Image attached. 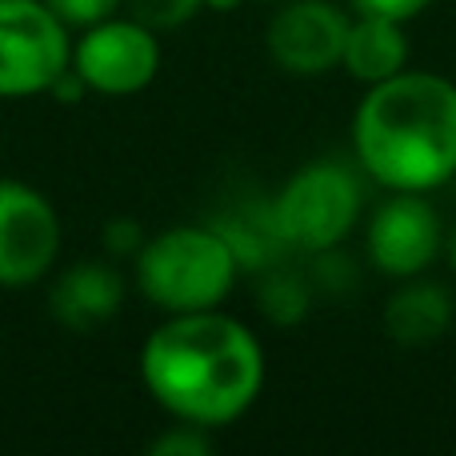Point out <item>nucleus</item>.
Returning <instances> with one entry per match:
<instances>
[{
    "label": "nucleus",
    "instance_id": "1",
    "mask_svg": "<svg viewBox=\"0 0 456 456\" xmlns=\"http://www.w3.org/2000/svg\"><path fill=\"white\" fill-rule=\"evenodd\" d=\"M141 380L173 420L213 433L256 404L265 388V348L248 324L221 308L176 313L144 340Z\"/></svg>",
    "mask_w": 456,
    "mask_h": 456
},
{
    "label": "nucleus",
    "instance_id": "2",
    "mask_svg": "<svg viewBox=\"0 0 456 456\" xmlns=\"http://www.w3.org/2000/svg\"><path fill=\"white\" fill-rule=\"evenodd\" d=\"M353 152L388 192H436L456 176V85L441 72H396L364 93Z\"/></svg>",
    "mask_w": 456,
    "mask_h": 456
},
{
    "label": "nucleus",
    "instance_id": "3",
    "mask_svg": "<svg viewBox=\"0 0 456 456\" xmlns=\"http://www.w3.org/2000/svg\"><path fill=\"white\" fill-rule=\"evenodd\" d=\"M236 276L240 256L221 228L176 224L136 248V289L168 316L221 308Z\"/></svg>",
    "mask_w": 456,
    "mask_h": 456
},
{
    "label": "nucleus",
    "instance_id": "4",
    "mask_svg": "<svg viewBox=\"0 0 456 456\" xmlns=\"http://www.w3.org/2000/svg\"><path fill=\"white\" fill-rule=\"evenodd\" d=\"M364 213V189L340 160H313L297 168L268 205L276 240L300 252H337Z\"/></svg>",
    "mask_w": 456,
    "mask_h": 456
},
{
    "label": "nucleus",
    "instance_id": "5",
    "mask_svg": "<svg viewBox=\"0 0 456 456\" xmlns=\"http://www.w3.org/2000/svg\"><path fill=\"white\" fill-rule=\"evenodd\" d=\"M72 64L69 24L45 0H0V96H48Z\"/></svg>",
    "mask_w": 456,
    "mask_h": 456
},
{
    "label": "nucleus",
    "instance_id": "6",
    "mask_svg": "<svg viewBox=\"0 0 456 456\" xmlns=\"http://www.w3.org/2000/svg\"><path fill=\"white\" fill-rule=\"evenodd\" d=\"M72 69L96 96H136L160 72V37L136 16H109L72 40Z\"/></svg>",
    "mask_w": 456,
    "mask_h": 456
},
{
    "label": "nucleus",
    "instance_id": "7",
    "mask_svg": "<svg viewBox=\"0 0 456 456\" xmlns=\"http://www.w3.org/2000/svg\"><path fill=\"white\" fill-rule=\"evenodd\" d=\"M61 256V216L24 181H0V289H28Z\"/></svg>",
    "mask_w": 456,
    "mask_h": 456
},
{
    "label": "nucleus",
    "instance_id": "8",
    "mask_svg": "<svg viewBox=\"0 0 456 456\" xmlns=\"http://www.w3.org/2000/svg\"><path fill=\"white\" fill-rule=\"evenodd\" d=\"M364 252L369 265L393 281L425 276V268L444 252L441 213L425 200V192H388L369 221Z\"/></svg>",
    "mask_w": 456,
    "mask_h": 456
},
{
    "label": "nucleus",
    "instance_id": "9",
    "mask_svg": "<svg viewBox=\"0 0 456 456\" xmlns=\"http://www.w3.org/2000/svg\"><path fill=\"white\" fill-rule=\"evenodd\" d=\"M348 16L332 0H284L268 20V56L289 77H324L340 69Z\"/></svg>",
    "mask_w": 456,
    "mask_h": 456
},
{
    "label": "nucleus",
    "instance_id": "10",
    "mask_svg": "<svg viewBox=\"0 0 456 456\" xmlns=\"http://www.w3.org/2000/svg\"><path fill=\"white\" fill-rule=\"evenodd\" d=\"M125 305V281L112 265L101 260H77L53 289V316L72 332H93L109 324Z\"/></svg>",
    "mask_w": 456,
    "mask_h": 456
},
{
    "label": "nucleus",
    "instance_id": "11",
    "mask_svg": "<svg viewBox=\"0 0 456 456\" xmlns=\"http://www.w3.org/2000/svg\"><path fill=\"white\" fill-rule=\"evenodd\" d=\"M340 69L364 88L404 72L409 69V37H404V24L388 20V16L356 12V20H348V32H345Z\"/></svg>",
    "mask_w": 456,
    "mask_h": 456
},
{
    "label": "nucleus",
    "instance_id": "12",
    "mask_svg": "<svg viewBox=\"0 0 456 456\" xmlns=\"http://www.w3.org/2000/svg\"><path fill=\"white\" fill-rule=\"evenodd\" d=\"M452 321V300L441 284L409 276L385 305V332L404 348L433 345Z\"/></svg>",
    "mask_w": 456,
    "mask_h": 456
},
{
    "label": "nucleus",
    "instance_id": "13",
    "mask_svg": "<svg viewBox=\"0 0 456 456\" xmlns=\"http://www.w3.org/2000/svg\"><path fill=\"white\" fill-rule=\"evenodd\" d=\"M256 308L273 324H297L308 313V284L292 273H268L260 284Z\"/></svg>",
    "mask_w": 456,
    "mask_h": 456
},
{
    "label": "nucleus",
    "instance_id": "14",
    "mask_svg": "<svg viewBox=\"0 0 456 456\" xmlns=\"http://www.w3.org/2000/svg\"><path fill=\"white\" fill-rule=\"evenodd\" d=\"M128 4V16H136L141 24L157 32H168V28H181L189 24L192 16L205 8V0H125Z\"/></svg>",
    "mask_w": 456,
    "mask_h": 456
},
{
    "label": "nucleus",
    "instance_id": "15",
    "mask_svg": "<svg viewBox=\"0 0 456 456\" xmlns=\"http://www.w3.org/2000/svg\"><path fill=\"white\" fill-rule=\"evenodd\" d=\"M205 452H213L208 428L184 425V420H176L168 433H160L157 441H152V456H205Z\"/></svg>",
    "mask_w": 456,
    "mask_h": 456
},
{
    "label": "nucleus",
    "instance_id": "16",
    "mask_svg": "<svg viewBox=\"0 0 456 456\" xmlns=\"http://www.w3.org/2000/svg\"><path fill=\"white\" fill-rule=\"evenodd\" d=\"M69 28H88L96 20H109L125 8V0H45Z\"/></svg>",
    "mask_w": 456,
    "mask_h": 456
},
{
    "label": "nucleus",
    "instance_id": "17",
    "mask_svg": "<svg viewBox=\"0 0 456 456\" xmlns=\"http://www.w3.org/2000/svg\"><path fill=\"white\" fill-rule=\"evenodd\" d=\"M433 4V0H348V8H356V12H369V16H388V20H417L425 8Z\"/></svg>",
    "mask_w": 456,
    "mask_h": 456
},
{
    "label": "nucleus",
    "instance_id": "18",
    "mask_svg": "<svg viewBox=\"0 0 456 456\" xmlns=\"http://www.w3.org/2000/svg\"><path fill=\"white\" fill-rule=\"evenodd\" d=\"M104 244H109L117 256H125V252L141 248V228H136V221H112L109 232H104Z\"/></svg>",
    "mask_w": 456,
    "mask_h": 456
},
{
    "label": "nucleus",
    "instance_id": "19",
    "mask_svg": "<svg viewBox=\"0 0 456 456\" xmlns=\"http://www.w3.org/2000/svg\"><path fill=\"white\" fill-rule=\"evenodd\" d=\"M244 0H205V8H213V12H232V8H240Z\"/></svg>",
    "mask_w": 456,
    "mask_h": 456
},
{
    "label": "nucleus",
    "instance_id": "20",
    "mask_svg": "<svg viewBox=\"0 0 456 456\" xmlns=\"http://www.w3.org/2000/svg\"><path fill=\"white\" fill-rule=\"evenodd\" d=\"M444 252H449V260H452V268H456V228L444 236Z\"/></svg>",
    "mask_w": 456,
    "mask_h": 456
}]
</instances>
